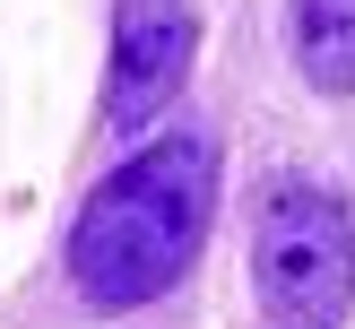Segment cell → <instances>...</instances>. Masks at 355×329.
Masks as SVG:
<instances>
[{"label": "cell", "mask_w": 355, "mask_h": 329, "mask_svg": "<svg viewBox=\"0 0 355 329\" xmlns=\"http://www.w3.org/2000/svg\"><path fill=\"white\" fill-rule=\"evenodd\" d=\"M208 208H217V148H208V130H173L156 148H139L130 165H113L87 190L78 225H69L78 294L104 312H139L156 294H173L182 269L200 260Z\"/></svg>", "instance_id": "obj_1"}, {"label": "cell", "mask_w": 355, "mask_h": 329, "mask_svg": "<svg viewBox=\"0 0 355 329\" xmlns=\"http://www.w3.org/2000/svg\"><path fill=\"white\" fill-rule=\"evenodd\" d=\"M252 286L286 329H329L355 303V217L321 182H269L252 217Z\"/></svg>", "instance_id": "obj_2"}, {"label": "cell", "mask_w": 355, "mask_h": 329, "mask_svg": "<svg viewBox=\"0 0 355 329\" xmlns=\"http://www.w3.org/2000/svg\"><path fill=\"white\" fill-rule=\"evenodd\" d=\"M191 52H200V17L191 0H121L113 9V78H104V121L121 139L148 130L191 78Z\"/></svg>", "instance_id": "obj_3"}, {"label": "cell", "mask_w": 355, "mask_h": 329, "mask_svg": "<svg viewBox=\"0 0 355 329\" xmlns=\"http://www.w3.org/2000/svg\"><path fill=\"white\" fill-rule=\"evenodd\" d=\"M295 69L321 96H355V0H295Z\"/></svg>", "instance_id": "obj_4"}]
</instances>
